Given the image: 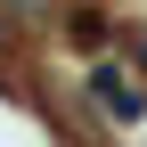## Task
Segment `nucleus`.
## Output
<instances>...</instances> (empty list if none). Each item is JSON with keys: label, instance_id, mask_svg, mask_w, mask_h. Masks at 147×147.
Wrapping results in <instances>:
<instances>
[{"label": "nucleus", "instance_id": "1", "mask_svg": "<svg viewBox=\"0 0 147 147\" xmlns=\"http://www.w3.org/2000/svg\"><path fill=\"white\" fill-rule=\"evenodd\" d=\"M98 98H106V115H123V123H131V115H147V106H139V90L123 82V74H98Z\"/></svg>", "mask_w": 147, "mask_h": 147}]
</instances>
